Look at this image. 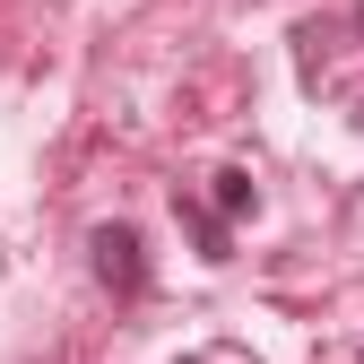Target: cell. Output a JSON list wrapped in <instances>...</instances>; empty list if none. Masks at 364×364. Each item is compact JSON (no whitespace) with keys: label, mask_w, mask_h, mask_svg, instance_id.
<instances>
[{"label":"cell","mask_w":364,"mask_h":364,"mask_svg":"<svg viewBox=\"0 0 364 364\" xmlns=\"http://www.w3.org/2000/svg\"><path fill=\"white\" fill-rule=\"evenodd\" d=\"M96 278L130 304V295H148V243H139V225H96Z\"/></svg>","instance_id":"cell-1"},{"label":"cell","mask_w":364,"mask_h":364,"mask_svg":"<svg viewBox=\"0 0 364 364\" xmlns=\"http://www.w3.org/2000/svg\"><path fill=\"white\" fill-rule=\"evenodd\" d=\"M252 200H260V191H252V173H243V165H225V173H217V217H243Z\"/></svg>","instance_id":"cell-2"},{"label":"cell","mask_w":364,"mask_h":364,"mask_svg":"<svg viewBox=\"0 0 364 364\" xmlns=\"http://www.w3.org/2000/svg\"><path fill=\"white\" fill-rule=\"evenodd\" d=\"M173 208H182V225L200 235V252H208V260H225V225H217L208 208H191V200H173Z\"/></svg>","instance_id":"cell-3"},{"label":"cell","mask_w":364,"mask_h":364,"mask_svg":"<svg viewBox=\"0 0 364 364\" xmlns=\"http://www.w3.org/2000/svg\"><path fill=\"white\" fill-rule=\"evenodd\" d=\"M355 35H364V0H355Z\"/></svg>","instance_id":"cell-4"}]
</instances>
